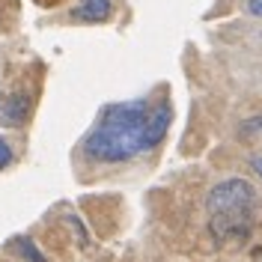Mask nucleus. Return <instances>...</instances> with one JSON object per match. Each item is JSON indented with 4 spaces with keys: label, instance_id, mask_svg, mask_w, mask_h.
I'll return each mask as SVG.
<instances>
[{
    "label": "nucleus",
    "instance_id": "1",
    "mask_svg": "<svg viewBox=\"0 0 262 262\" xmlns=\"http://www.w3.org/2000/svg\"><path fill=\"white\" fill-rule=\"evenodd\" d=\"M149 107L146 101H125V104H114L101 114V122L96 131L83 140V155L90 161L101 164H119L131 161L143 152V119H146Z\"/></svg>",
    "mask_w": 262,
    "mask_h": 262
},
{
    "label": "nucleus",
    "instance_id": "2",
    "mask_svg": "<svg viewBox=\"0 0 262 262\" xmlns=\"http://www.w3.org/2000/svg\"><path fill=\"white\" fill-rule=\"evenodd\" d=\"M259 194L247 179H224L217 182L206 196L209 229L217 242H242L250 235L256 221Z\"/></svg>",
    "mask_w": 262,
    "mask_h": 262
},
{
    "label": "nucleus",
    "instance_id": "3",
    "mask_svg": "<svg viewBox=\"0 0 262 262\" xmlns=\"http://www.w3.org/2000/svg\"><path fill=\"white\" fill-rule=\"evenodd\" d=\"M167 128H170V107H167V104H155L146 114L143 131H140V137H143V152L158 146L164 137H167Z\"/></svg>",
    "mask_w": 262,
    "mask_h": 262
},
{
    "label": "nucleus",
    "instance_id": "4",
    "mask_svg": "<svg viewBox=\"0 0 262 262\" xmlns=\"http://www.w3.org/2000/svg\"><path fill=\"white\" fill-rule=\"evenodd\" d=\"M30 116V96L24 90H15V93H6L0 98V125L6 128H15L24 119Z\"/></svg>",
    "mask_w": 262,
    "mask_h": 262
},
{
    "label": "nucleus",
    "instance_id": "5",
    "mask_svg": "<svg viewBox=\"0 0 262 262\" xmlns=\"http://www.w3.org/2000/svg\"><path fill=\"white\" fill-rule=\"evenodd\" d=\"M114 12V3L111 0H81V6L78 9H72V18H78V21H107Z\"/></svg>",
    "mask_w": 262,
    "mask_h": 262
},
{
    "label": "nucleus",
    "instance_id": "6",
    "mask_svg": "<svg viewBox=\"0 0 262 262\" xmlns=\"http://www.w3.org/2000/svg\"><path fill=\"white\" fill-rule=\"evenodd\" d=\"M9 247H12V250H15L24 262H48V259H45V253L33 245V238H27V235H18V238H12V245H9Z\"/></svg>",
    "mask_w": 262,
    "mask_h": 262
},
{
    "label": "nucleus",
    "instance_id": "7",
    "mask_svg": "<svg viewBox=\"0 0 262 262\" xmlns=\"http://www.w3.org/2000/svg\"><path fill=\"white\" fill-rule=\"evenodd\" d=\"M238 140H245V143L262 140V116H250V119H245L238 125Z\"/></svg>",
    "mask_w": 262,
    "mask_h": 262
},
{
    "label": "nucleus",
    "instance_id": "8",
    "mask_svg": "<svg viewBox=\"0 0 262 262\" xmlns=\"http://www.w3.org/2000/svg\"><path fill=\"white\" fill-rule=\"evenodd\" d=\"M66 224L75 229V238H78V245H81V247H90V232L83 229V224H81V217H78V214H66Z\"/></svg>",
    "mask_w": 262,
    "mask_h": 262
},
{
    "label": "nucleus",
    "instance_id": "9",
    "mask_svg": "<svg viewBox=\"0 0 262 262\" xmlns=\"http://www.w3.org/2000/svg\"><path fill=\"white\" fill-rule=\"evenodd\" d=\"M12 158H15V155H12L9 143H6V140L0 137V170H3V167H9V164H12Z\"/></svg>",
    "mask_w": 262,
    "mask_h": 262
},
{
    "label": "nucleus",
    "instance_id": "10",
    "mask_svg": "<svg viewBox=\"0 0 262 262\" xmlns=\"http://www.w3.org/2000/svg\"><path fill=\"white\" fill-rule=\"evenodd\" d=\"M247 9H250V15L262 18V0H247Z\"/></svg>",
    "mask_w": 262,
    "mask_h": 262
},
{
    "label": "nucleus",
    "instance_id": "11",
    "mask_svg": "<svg viewBox=\"0 0 262 262\" xmlns=\"http://www.w3.org/2000/svg\"><path fill=\"white\" fill-rule=\"evenodd\" d=\"M250 167H253V170H256V176H262V155H256V158H253V161H250Z\"/></svg>",
    "mask_w": 262,
    "mask_h": 262
}]
</instances>
